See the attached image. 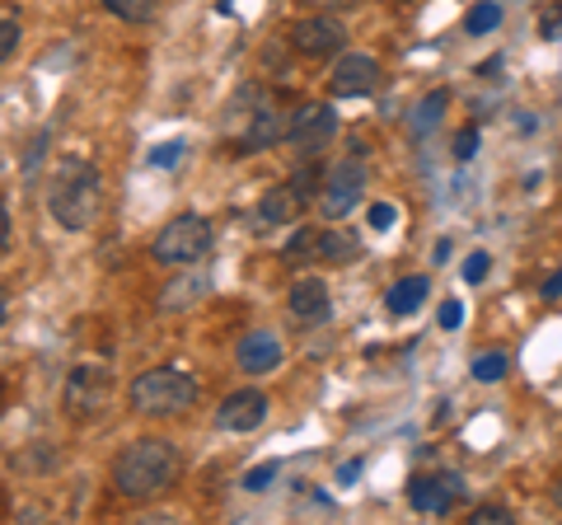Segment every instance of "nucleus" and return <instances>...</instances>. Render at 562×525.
Returning a JSON list of instances; mask_svg holds the SVG:
<instances>
[{
  "instance_id": "13",
  "label": "nucleus",
  "mask_w": 562,
  "mask_h": 525,
  "mask_svg": "<svg viewBox=\"0 0 562 525\" xmlns=\"http://www.w3.org/2000/svg\"><path fill=\"white\" fill-rule=\"evenodd\" d=\"M235 361H239V371H249V376H268L281 366V338L268 334V328H254V334L239 338Z\"/></svg>"
},
{
  "instance_id": "20",
  "label": "nucleus",
  "mask_w": 562,
  "mask_h": 525,
  "mask_svg": "<svg viewBox=\"0 0 562 525\" xmlns=\"http://www.w3.org/2000/svg\"><path fill=\"white\" fill-rule=\"evenodd\" d=\"M506 371H512V357H506V353H483V357H473V380H483V384L502 380Z\"/></svg>"
},
{
  "instance_id": "16",
  "label": "nucleus",
  "mask_w": 562,
  "mask_h": 525,
  "mask_svg": "<svg viewBox=\"0 0 562 525\" xmlns=\"http://www.w3.org/2000/svg\"><path fill=\"white\" fill-rule=\"evenodd\" d=\"M211 291V282L206 277H198V272H188V277H179V282H169L165 291H160V310L165 314H179V310H192L202 301V295Z\"/></svg>"
},
{
  "instance_id": "7",
  "label": "nucleus",
  "mask_w": 562,
  "mask_h": 525,
  "mask_svg": "<svg viewBox=\"0 0 562 525\" xmlns=\"http://www.w3.org/2000/svg\"><path fill=\"white\" fill-rule=\"evenodd\" d=\"M342 43H347V29L333 20L328 10H314L305 20L291 24V47L310 62H324V57H342Z\"/></svg>"
},
{
  "instance_id": "33",
  "label": "nucleus",
  "mask_w": 562,
  "mask_h": 525,
  "mask_svg": "<svg viewBox=\"0 0 562 525\" xmlns=\"http://www.w3.org/2000/svg\"><path fill=\"white\" fill-rule=\"evenodd\" d=\"M357 474H361V460H347V465L338 469V479H342V483H351V479H357Z\"/></svg>"
},
{
  "instance_id": "11",
  "label": "nucleus",
  "mask_w": 562,
  "mask_h": 525,
  "mask_svg": "<svg viewBox=\"0 0 562 525\" xmlns=\"http://www.w3.org/2000/svg\"><path fill=\"white\" fill-rule=\"evenodd\" d=\"M375 85H380V62L366 57V52H342L328 71V90L338 99H361V94H371Z\"/></svg>"
},
{
  "instance_id": "22",
  "label": "nucleus",
  "mask_w": 562,
  "mask_h": 525,
  "mask_svg": "<svg viewBox=\"0 0 562 525\" xmlns=\"http://www.w3.org/2000/svg\"><path fill=\"white\" fill-rule=\"evenodd\" d=\"M20 14H14V5H5V14H0V57L14 62V52H20Z\"/></svg>"
},
{
  "instance_id": "31",
  "label": "nucleus",
  "mask_w": 562,
  "mask_h": 525,
  "mask_svg": "<svg viewBox=\"0 0 562 525\" xmlns=\"http://www.w3.org/2000/svg\"><path fill=\"white\" fill-rule=\"evenodd\" d=\"M464 324V305L460 301H446L441 305V328H460Z\"/></svg>"
},
{
  "instance_id": "28",
  "label": "nucleus",
  "mask_w": 562,
  "mask_h": 525,
  "mask_svg": "<svg viewBox=\"0 0 562 525\" xmlns=\"http://www.w3.org/2000/svg\"><path fill=\"white\" fill-rule=\"evenodd\" d=\"M539 33H543V38H558V33H562V0H553V5L539 14Z\"/></svg>"
},
{
  "instance_id": "34",
  "label": "nucleus",
  "mask_w": 562,
  "mask_h": 525,
  "mask_svg": "<svg viewBox=\"0 0 562 525\" xmlns=\"http://www.w3.org/2000/svg\"><path fill=\"white\" fill-rule=\"evenodd\" d=\"M543 295H562V272H553L549 282H543Z\"/></svg>"
},
{
  "instance_id": "18",
  "label": "nucleus",
  "mask_w": 562,
  "mask_h": 525,
  "mask_svg": "<svg viewBox=\"0 0 562 525\" xmlns=\"http://www.w3.org/2000/svg\"><path fill=\"white\" fill-rule=\"evenodd\" d=\"M314 258H324V262H351V258H361V244L351 239L347 231H319Z\"/></svg>"
},
{
  "instance_id": "24",
  "label": "nucleus",
  "mask_w": 562,
  "mask_h": 525,
  "mask_svg": "<svg viewBox=\"0 0 562 525\" xmlns=\"http://www.w3.org/2000/svg\"><path fill=\"white\" fill-rule=\"evenodd\" d=\"M277 474H281V460H262V465H254L249 474H244V488H249V493H262Z\"/></svg>"
},
{
  "instance_id": "14",
  "label": "nucleus",
  "mask_w": 562,
  "mask_h": 525,
  "mask_svg": "<svg viewBox=\"0 0 562 525\" xmlns=\"http://www.w3.org/2000/svg\"><path fill=\"white\" fill-rule=\"evenodd\" d=\"M286 305H291V320H301V324H324L328 314H333V301H328L324 277H301V282L291 287Z\"/></svg>"
},
{
  "instance_id": "8",
  "label": "nucleus",
  "mask_w": 562,
  "mask_h": 525,
  "mask_svg": "<svg viewBox=\"0 0 562 525\" xmlns=\"http://www.w3.org/2000/svg\"><path fill=\"white\" fill-rule=\"evenodd\" d=\"M361 188H366V169H361L357 160L333 165V169L324 174V183H319V212H324L328 221H342L351 206H357Z\"/></svg>"
},
{
  "instance_id": "4",
  "label": "nucleus",
  "mask_w": 562,
  "mask_h": 525,
  "mask_svg": "<svg viewBox=\"0 0 562 525\" xmlns=\"http://www.w3.org/2000/svg\"><path fill=\"white\" fill-rule=\"evenodd\" d=\"M132 409L146 417H169L198 404V380H192L183 366H150L132 380Z\"/></svg>"
},
{
  "instance_id": "23",
  "label": "nucleus",
  "mask_w": 562,
  "mask_h": 525,
  "mask_svg": "<svg viewBox=\"0 0 562 525\" xmlns=\"http://www.w3.org/2000/svg\"><path fill=\"white\" fill-rule=\"evenodd\" d=\"M497 24H502V5H497V0H483V5H473L469 20H464L469 33H492Z\"/></svg>"
},
{
  "instance_id": "25",
  "label": "nucleus",
  "mask_w": 562,
  "mask_h": 525,
  "mask_svg": "<svg viewBox=\"0 0 562 525\" xmlns=\"http://www.w3.org/2000/svg\"><path fill=\"white\" fill-rule=\"evenodd\" d=\"M469 521H479V525H502V521H512V512H506L502 502H483V506H473Z\"/></svg>"
},
{
  "instance_id": "35",
  "label": "nucleus",
  "mask_w": 562,
  "mask_h": 525,
  "mask_svg": "<svg viewBox=\"0 0 562 525\" xmlns=\"http://www.w3.org/2000/svg\"><path fill=\"white\" fill-rule=\"evenodd\" d=\"M549 498H553V506H558V512H562V474L549 483Z\"/></svg>"
},
{
  "instance_id": "29",
  "label": "nucleus",
  "mask_w": 562,
  "mask_h": 525,
  "mask_svg": "<svg viewBox=\"0 0 562 525\" xmlns=\"http://www.w3.org/2000/svg\"><path fill=\"white\" fill-rule=\"evenodd\" d=\"M366 221H371V225H375V231H394V221H398V212H394V206H390V202H375V206H371V212H366Z\"/></svg>"
},
{
  "instance_id": "15",
  "label": "nucleus",
  "mask_w": 562,
  "mask_h": 525,
  "mask_svg": "<svg viewBox=\"0 0 562 525\" xmlns=\"http://www.w3.org/2000/svg\"><path fill=\"white\" fill-rule=\"evenodd\" d=\"M301 206H305V192L295 188V183H281L272 192H262V202H258V225H286L301 216Z\"/></svg>"
},
{
  "instance_id": "27",
  "label": "nucleus",
  "mask_w": 562,
  "mask_h": 525,
  "mask_svg": "<svg viewBox=\"0 0 562 525\" xmlns=\"http://www.w3.org/2000/svg\"><path fill=\"white\" fill-rule=\"evenodd\" d=\"M179 155H183V142H165V146L150 150V165L155 169H169V165H179Z\"/></svg>"
},
{
  "instance_id": "2",
  "label": "nucleus",
  "mask_w": 562,
  "mask_h": 525,
  "mask_svg": "<svg viewBox=\"0 0 562 525\" xmlns=\"http://www.w3.org/2000/svg\"><path fill=\"white\" fill-rule=\"evenodd\" d=\"M291 113H281V103L272 90L262 85H244L231 99V113H225V136H231L235 150H268L277 142H286Z\"/></svg>"
},
{
  "instance_id": "30",
  "label": "nucleus",
  "mask_w": 562,
  "mask_h": 525,
  "mask_svg": "<svg viewBox=\"0 0 562 525\" xmlns=\"http://www.w3.org/2000/svg\"><path fill=\"white\" fill-rule=\"evenodd\" d=\"M473 150H479V127H464L454 136V160H473Z\"/></svg>"
},
{
  "instance_id": "6",
  "label": "nucleus",
  "mask_w": 562,
  "mask_h": 525,
  "mask_svg": "<svg viewBox=\"0 0 562 525\" xmlns=\"http://www.w3.org/2000/svg\"><path fill=\"white\" fill-rule=\"evenodd\" d=\"M206 249H211V221L198 212L173 216L165 231L150 239V258L165 262V268H188V262H198Z\"/></svg>"
},
{
  "instance_id": "10",
  "label": "nucleus",
  "mask_w": 562,
  "mask_h": 525,
  "mask_svg": "<svg viewBox=\"0 0 562 525\" xmlns=\"http://www.w3.org/2000/svg\"><path fill=\"white\" fill-rule=\"evenodd\" d=\"M338 132V113L328 103H295L291 109V127H286V142L301 146V150H324Z\"/></svg>"
},
{
  "instance_id": "9",
  "label": "nucleus",
  "mask_w": 562,
  "mask_h": 525,
  "mask_svg": "<svg viewBox=\"0 0 562 525\" xmlns=\"http://www.w3.org/2000/svg\"><path fill=\"white\" fill-rule=\"evenodd\" d=\"M408 502L422 516H450L464 502V479L460 474H417L408 483Z\"/></svg>"
},
{
  "instance_id": "19",
  "label": "nucleus",
  "mask_w": 562,
  "mask_h": 525,
  "mask_svg": "<svg viewBox=\"0 0 562 525\" xmlns=\"http://www.w3.org/2000/svg\"><path fill=\"white\" fill-rule=\"evenodd\" d=\"M103 10L117 14L122 24H146L155 14V0H103Z\"/></svg>"
},
{
  "instance_id": "1",
  "label": "nucleus",
  "mask_w": 562,
  "mask_h": 525,
  "mask_svg": "<svg viewBox=\"0 0 562 525\" xmlns=\"http://www.w3.org/2000/svg\"><path fill=\"white\" fill-rule=\"evenodd\" d=\"M183 474V455L165 436H140V442L122 446L113 460V488L132 502H150L165 488H173Z\"/></svg>"
},
{
  "instance_id": "17",
  "label": "nucleus",
  "mask_w": 562,
  "mask_h": 525,
  "mask_svg": "<svg viewBox=\"0 0 562 525\" xmlns=\"http://www.w3.org/2000/svg\"><path fill=\"white\" fill-rule=\"evenodd\" d=\"M427 295H431V277L413 272V277H403V282L390 287L384 305H390V314H413V310H422V301H427Z\"/></svg>"
},
{
  "instance_id": "12",
  "label": "nucleus",
  "mask_w": 562,
  "mask_h": 525,
  "mask_svg": "<svg viewBox=\"0 0 562 525\" xmlns=\"http://www.w3.org/2000/svg\"><path fill=\"white\" fill-rule=\"evenodd\" d=\"M262 417H268V394H262V390H235V394L221 404L216 423H221L225 432L244 436V432H258Z\"/></svg>"
},
{
  "instance_id": "26",
  "label": "nucleus",
  "mask_w": 562,
  "mask_h": 525,
  "mask_svg": "<svg viewBox=\"0 0 562 525\" xmlns=\"http://www.w3.org/2000/svg\"><path fill=\"white\" fill-rule=\"evenodd\" d=\"M487 268H492V258H487V254H469V258H464V268H460V277L473 287V282H483V277H487Z\"/></svg>"
},
{
  "instance_id": "32",
  "label": "nucleus",
  "mask_w": 562,
  "mask_h": 525,
  "mask_svg": "<svg viewBox=\"0 0 562 525\" xmlns=\"http://www.w3.org/2000/svg\"><path fill=\"white\" fill-rule=\"evenodd\" d=\"M361 0H314V10H328V14H338V10H357Z\"/></svg>"
},
{
  "instance_id": "3",
  "label": "nucleus",
  "mask_w": 562,
  "mask_h": 525,
  "mask_svg": "<svg viewBox=\"0 0 562 525\" xmlns=\"http://www.w3.org/2000/svg\"><path fill=\"white\" fill-rule=\"evenodd\" d=\"M47 212L61 231H90L103 212V179L94 165L85 160H61L47 188Z\"/></svg>"
},
{
  "instance_id": "5",
  "label": "nucleus",
  "mask_w": 562,
  "mask_h": 525,
  "mask_svg": "<svg viewBox=\"0 0 562 525\" xmlns=\"http://www.w3.org/2000/svg\"><path fill=\"white\" fill-rule=\"evenodd\" d=\"M113 399V371L99 361H80L66 371V384H61V409L70 423H94V417H103V409H109Z\"/></svg>"
},
{
  "instance_id": "21",
  "label": "nucleus",
  "mask_w": 562,
  "mask_h": 525,
  "mask_svg": "<svg viewBox=\"0 0 562 525\" xmlns=\"http://www.w3.org/2000/svg\"><path fill=\"white\" fill-rule=\"evenodd\" d=\"M446 90H436V94H427V99H422L417 103V113H413V127L417 132H427V127H436V122H441V113H446Z\"/></svg>"
}]
</instances>
